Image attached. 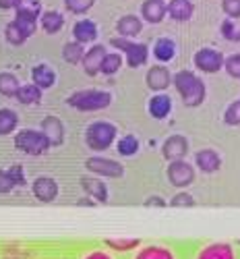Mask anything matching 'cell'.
<instances>
[{
	"label": "cell",
	"mask_w": 240,
	"mask_h": 259,
	"mask_svg": "<svg viewBox=\"0 0 240 259\" xmlns=\"http://www.w3.org/2000/svg\"><path fill=\"white\" fill-rule=\"evenodd\" d=\"M174 85H176L178 94L182 96L184 104L195 108L205 100V83L190 71H180L174 75Z\"/></svg>",
	"instance_id": "1"
},
{
	"label": "cell",
	"mask_w": 240,
	"mask_h": 259,
	"mask_svg": "<svg viewBox=\"0 0 240 259\" xmlns=\"http://www.w3.org/2000/svg\"><path fill=\"white\" fill-rule=\"evenodd\" d=\"M112 102V96L102 90H81L75 92L73 96L67 98V104L75 110L81 112H95V110H104Z\"/></svg>",
	"instance_id": "2"
},
{
	"label": "cell",
	"mask_w": 240,
	"mask_h": 259,
	"mask_svg": "<svg viewBox=\"0 0 240 259\" xmlns=\"http://www.w3.org/2000/svg\"><path fill=\"white\" fill-rule=\"evenodd\" d=\"M114 139H116V126L106 120L91 122L85 131V141L93 152H104V149H108L114 143Z\"/></svg>",
	"instance_id": "3"
},
{
	"label": "cell",
	"mask_w": 240,
	"mask_h": 259,
	"mask_svg": "<svg viewBox=\"0 0 240 259\" xmlns=\"http://www.w3.org/2000/svg\"><path fill=\"white\" fill-rule=\"evenodd\" d=\"M15 147L25 152L29 156H41L50 149L48 139L43 137L41 131H33V128H23L15 135Z\"/></svg>",
	"instance_id": "4"
},
{
	"label": "cell",
	"mask_w": 240,
	"mask_h": 259,
	"mask_svg": "<svg viewBox=\"0 0 240 259\" xmlns=\"http://www.w3.org/2000/svg\"><path fill=\"white\" fill-rule=\"evenodd\" d=\"M110 44H112L114 48H118L120 52H124L128 67L137 69V67H143V64L147 62L149 50H147L145 44H139V41H128L126 37H112Z\"/></svg>",
	"instance_id": "5"
},
{
	"label": "cell",
	"mask_w": 240,
	"mask_h": 259,
	"mask_svg": "<svg viewBox=\"0 0 240 259\" xmlns=\"http://www.w3.org/2000/svg\"><path fill=\"white\" fill-rule=\"evenodd\" d=\"M85 168L93 172V175H100V177H106V179H120L124 175V166L116 160H110V158H89L85 162Z\"/></svg>",
	"instance_id": "6"
},
{
	"label": "cell",
	"mask_w": 240,
	"mask_h": 259,
	"mask_svg": "<svg viewBox=\"0 0 240 259\" xmlns=\"http://www.w3.org/2000/svg\"><path fill=\"white\" fill-rule=\"evenodd\" d=\"M168 179H170V183L174 187H188L195 181V170L184 160L170 162V166H168Z\"/></svg>",
	"instance_id": "7"
},
{
	"label": "cell",
	"mask_w": 240,
	"mask_h": 259,
	"mask_svg": "<svg viewBox=\"0 0 240 259\" xmlns=\"http://www.w3.org/2000/svg\"><path fill=\"white\" fill-rule=\"evenodd\" d=\"M224 64V56L213 48H201L195 54V67L203 73H217Z\"/></svg>",
	"instance_id": "8"
},
{
	"label": "cell",
	"mask_w": 240,
	"mask_h": 259,
	"mask_svg": "<svg viewBox=\"0 0 240 259\" xmlns=\"http://www.w3.org/2000/svg\"><path fill=\"white\" fill-rule=\"evenodd\" d=\"M31 191H33V195L43 201V203H50L58 197V183L50 177H37L31 185Z\"/></svg>",
	"instance_id": "9"
},
{
	"label": "cell",
	"mask_w": 240,
	"mask_h": 259,
	"mask_svg": "<svg viewBox=\"0 0 240 259\" xmlns=\"http://www.w3.org/2000/svg\"><path fill=\"white\" fill-rule=\"evenodd\" d=\"M41 133H43V137L48 139L50 147L52 145H62V141H64L62 120L58 116H46V118L41 120Z\"/></svg>",
	"instance_id": "10"
},
{
	"label": "cell",
	"mask_w": 240,
	"mask_h": 259,
	"mask_svg": "<svg viewBox=\"0 0 240 259\" xmlns=\"http://www.w3.org/2000/svg\"><path fill=\"white\" fill-rule=\"evenodd\" d=\"M162 152H164V158L170 160V162H176V160H182L188 152V143L182 135H172L170 139H166L164 147H162Z\"/></svg>",
	"instance_id": "11"
},
{
	"label": "cell",
	"mask_w": 240,
	"mask_h": 259,
	"mask_svg": "<svg viewBox=\"0 0 240 259\" xmlns=\"http://www.w3.org/2000/svg\"><path fill=\"white\" fill-rule=\"evenodd\" d=\"M106 54H108V52H106V48H104L102 44L91 46L89 50L83 54V60H81V62H83V71L89 75V77L98 75V73H100V64H102V60H104Z\"/></svg>",
	"instance_id": "12"
},
{
	"label": "cell",
	"mask_w": 240,
	"mask_h": 259,
	"mask_svg": "<svg viewBox=\"0 0 240 259\" xmlns=\"http://www.w3.org/2000/svg\"><path fill=\"white\" fill-rule=\"evenodd\" d=\"M145 81H147V85L154 92H164L168 85L172 83V75H170V71L166 67H162V64H160V67H151L147 71Z\"/></svg>",
	"instance_id": "13"
},
{
	"label": "cell",
	"mask_w": 240,
	"mask_h": 259,
	"mask_svg": "<svg viewBox=\"0 0 240 259\" xmlns=\"http://www.w3.org/2000/svg\"><path fill=\"white\" fill-rule=\"evenodd\" d=\"M31 79H33L35 88L48 90L56 83V73L52 71V67H48V64H35L31 69Z\"/></svg>",
	"instance_id": "14"
},
{
	"label": "cell",
	"mask_w": 240,
	"mask_h": 259,
	"mask_svg": "<svg viewBox=\"0 0 240 259\" xmlns=\"http://www.w3.org/2000/svg\"><path fill=\"white\" fill-rule=\"evenodd\" d=\"M73 35H75V41H79V44H89V41H95L98 37V25L89 19H83L79 23H75Z\"/></svg>",
	"instance_id": "15"
},
{
	"label": "cell",
	"mask_w": 240,
	"mask_h": 259,
	"mask_svg": "<svg viewBox=\"0 0 240 259\" xmlns=\"http://www.w3.org/2000/svg\"><path fill=\"white\" fill-rule=\"evenodd\" d=\"M81 187L85 189L87 195L93 197L95 201H100V203H106V201H108V187H106L100 179L83 177V179H81Z\"/></svg>",
	"instance_id": "16"
},
{
	"label": "cell",
	"mask_w": 240,
	"mask_h": 259,
	"mask_svg": "<svg viewBox=\"0 0 240 259\" xmlns=\"http://www.w3.org/2000/svg\"><path fill=\"white\" fill-rule=\"evenodd\" d=\"M168 9L164 5V0H145L141 7V15L149 23H160V21L166 17Z\"/></svg>",
	"instance_id": "17"
},
{
	"label": "cell",
	"mask_w": 240,
	"mask_h": 259,
	"mask_svg": "<svg viewBox=\"0 0 240 259\" xmlns=\"http://www.w3.org/2000/svg\"><path fill=\"white\" fill-rule=\"evenodd\" d=\"M195 160H197V166L203 172H207V175H211V172H215L222 166V158L215 149H201V152H197V156H195Z\"/></svg>",
	"instance_id": "18"
},
{
	"label": "cell",
	"mask_w": 240,
	"mask_h": 259,
	"mask_svg": "<svg viewBox=\"0 0 240 259\" xmlns=\"http://www.w3.org/2000/svg\"><path fill=\"white\" fill-rule=\"evenodd\" d=\"M116 29L122 37H135L141 33L143 29V23H141V19L135 17V15H124L118 19V23H116Z\"/></svg>",
	"instance_id": "19"
},
{
	"label": "cell",
	"mask_w": 240,
	"mask_h": 259,
	"mask_svg": "<svg viewBox=\"0 0 240 259\" xmlns=\"http://www.w3.org/2000/svg\"><path fill=\"white\" fill-rule=\"evenodd\" d=\"M172 110V100L166 96V94H158L149 100V114L154 118H166Z\"/></svg>",
	"instance_id": "20"
},
{
	"label": "cell",
	"mask_w": 240,
	"mask_h": 259,
	"mask_svg": "<svg viewBox=\"0 0 240 259\" xmlns=\"http://www.w3.org/2000/svg\"><path fill=\"white\" fill-rule=\"evenodd\" d=\"M197 259H234V251L228 243H213L205 247Z\"/></svg>",
	"instance_id": "21"
},
{
	"label": "cell",
	"mask_w": 240,
	"mask_h": 259,
	"mask_svg": "<svg viewBox=\"0 0 240 259\" xmlns=\"http://www.w3.org/2000/svg\"><path fill=\"white\" fill-rule=\"evenodd\" d=\"M166 9H168L170 17L176 19V21H188L193 17V11H195L190 0H172Z\"/></svg>",
	"instance_id": "22"
},
{
	"label": "cell",
	"mask_w": 240,
	"mask_h": 259,
	"mask_svg": "<svg viewBox=\"0 0 240 259\" xmlns=\"http://www.w3.org/2000/svg\"><path fill=\"white\" fill-rule=\"evenodd\" d=\"M41 29L46 33H58L64 25V17L58 13V11H48L41 15Z\"/></svg>",
	"instance_id": "23"
},
{
	"label": "cell",
	"mask_w": 240,
	"mask_h": 259,
	"mask_svg": "<svg viewBox=\"0 0 240 259\" xmlns=\"http://www.w3.org/2000/svg\"><path fill=\"white\" fill-rule=\"evenodd\" d=\"M19 124V116L11 108H0V137L11 135Z\"/></svg>",
	"instance_id": "24"
},
{
	"label": "cell",
	"mask_w": 240,
	"mask_h": 259,
	"mask_svg": "<svg viewBox=\"0 0 240 259\" xmlns=\"http://www.w3.org/2000/svg\"><path fill=\"white\" fill-rule=\"evenodd\" d=\"M154 54L158 60L162 62H168L174 58V54H176V44L170 39V37H160L156 41V46H154Z\"/></svg>",
	"instance_id": "25"
},
{
	"label": "cell",
	"mask_w": 240,
	"mask_h": 259,
	"mask_svg": "<svg viewBox=\"0 0 240 259\" xmlns=\"http://www.w3.org/2000/svg\"><path fill=\"white\" fill-rule=\"evenodd\" d=\"M15 11H17V17H27L37 21L41 13V0H19Z\"/></svg>",
	"instance_id": "26"
},
{
	"label": "cell",
	"mask_w": 240,
	"mask_h": 259,
	"mask_svg": "<svg viewBox=\"0 0 240 259\" xmlns=\"http://www.w3.org/2000/svg\"><path fill=\"white\" fill-rule=\"evenodd\" d=\"M21 104H39L41 102V90L35 88L33 83H27V85H21L17 90V96H15Z\"/></svg>",
	"instance_id": "27"
},
{
	"label": "cell",
	"mask_w": 240,
	"mask_h": 259,
	"mask_svg": "<svg viewBox=\"0 0 240 259\" xmlns=\"http://www.w3.org/2000/svg\"><path fill=\"white\" fill-rule=\"evenodd\" d=\"M19 88H21V83L13 73H0V94L3 96L15 98Z\"/></svg>",
	"instance_id": "28"
},
{
	"label": "cell",
	"mask_w": 240,
	"mask_h": 259,
	"mask_svg": "<svg viewBox=\"0 0 240 259\" xmlns=\"http://www.w3.org/2000/svg\"><path fill=\"white\" fill-rule=\"evenodd\" d=\"M83 54H85V50H83V44H79V41H69V44H64V48H62V58L69 64L81 62Z\"/></svg>",
	"instance_id": "29"
},
{
	"label": "cell",
	"mask_w": 240,
	"mask_h": 259,
	"mask_svg": "<svg viewBox=\"0 0 240 259\" xmlns=\"http://www.w3.org/2000/svg\"><path fill=\"white\" fill-rule=\"evenodd\" d=\"M135 259H174V255L166 249V247H158V245H149L145 249H141L137 253Z\"/></svg>",
	"instance_id": "30"
},
{
	"label": "cell",
	"mask_w": 240,
	"mask_h": 259,
	"mask_svg": "<svg viewBox=\"0 0 240 259\" xmlns=\"http://www.w3.org/2000/svg\"><path fill=\"white\" fill-rule=\"evenodd\" d=\"M120 64H122V56L112 52V54H106L102 64H100V73L104 75H114L118 69H120Z\"/></svg>",
	"instance_id": "31"
},
{
	"label": "cell",
	"mask_w": 240,
	"mask_h": 259,
	"mask_svg": "<svg viewBox=\"0 0 240 259\" xmlns=\"http://www.w3.org/2000/svg\"><path fill=\"white\" fill-rule=\"evenodd\" d=\"M106 247H110L112 251H133L141 245L139 239H106Z\"/></svg>",
	"instance_id": "32"
},
{
	"label": "cell",
	"mask_w": 240,
	"mask_h": 259,
	"mask_svg": "<svg viewBox=\"0 0 240 259\" xmlns=\"http://www.w3.org/2000/svg\"><path fill=\"white\" fill-rule=\"evenodd\" d=\"M139 152V139L135 135H124L118 141V154L120 156H135Z\"/></svg>",
	"instance_id": "33"
},
{
	"label": "cell",
	"mask_w": 240,
	"mask_h": 259,
	"mask_svg": "<svg viewBox=\"0 0 240 259\" xmlns=\"http://www.w3.org/2000/svg\"><path fill=\"white\" fill-rule=\"evenodd\" d=\"M5 35H7V41H9V44H13V46H21V44H25V39H27L23 33H21V29L15 25V21H11V23L7 25Z\"/></svg>",
	"instance_id": "34"
},
{
	"label": "cell",
	"mask_w": 240,
	"mask_h": 259,
	"mask_svg": "<svg viewBox=\"0 0 240 259\" xmlns=\"http://www.w3.org/2000/svg\"><path fill=\"white\" fill-rule=\"evenodd\" d=\"M15 25L21 29V33H23L25 37H29L37 29V21L35 19H27V17H15Z\"/></svg>",
	"instance_id": "35"
},
{
	"label": "cell",
	"mask_w": 240,
	"mask_h": 259,
	"mask_svg": "<svg viewBox=\"0 0 240 259\" xmlns=\"http://www.w3.org/2000/svg\"><path fill=\"white\" fill-rule=\"evenodd\" d=\"M93 3H95V0H64L67 9H69L71 13H75V15H83V13H87V11L93 7Z\"/></svg>",
	"instance_id": "36"
},
{
	"label": "cell",
	"mask_w": 240,
	"mask_h": 259,
	"mask_svg": "<svg viewBox=\"0 0 240 259\" xmlns=\"http://www.w3.org/2000/svg\"><path fill=\"white\" fill-rule=\"evenodd\" d=\"M224 120H226V124H240V100L232 102V104L226 108Z\"/></svg>",
	"instance_id": "37"
},
{
	"label": "cell",
	"mask_w": 240,
	"mask_h": 259,
	"mask_svg": "<svg viewBox=\"0 0 240 259\" xmlns=\"http://www.w3.org/2000/svg\"><path fill=\"white\" fill-rule=\"evenodd\" d=\"M222 35L230 41H240V27L234 21H224L222 23Z\"/></svg>",
	"instance_id": "38"
},
{
	"label": "cell",
	"mask_w": 240,
	"mask_h": 259,
	"mask_svg": "<svg viewBox=\"0 0 240 259\" xmlns=\"http://www.w3.org/2000/svg\"><path fill=\"white\" fill-rule=\"evenodd\" d=\"M224 67H226V71H228L230 77L240 79V54H232V56H228V58L224 60Z\"/></svg>",
	"instance_id": "39"
},
{
	"label": "cell",
	"mask_w": 240,
	"mask_h": 259,
	"mask_svg": "<svg viewBox=\"0 0 240 259\" xmlns=\"http://www.w3.org/2000/svg\"><path fill=\"white\" fill-rule=\"evenodd\" d=\"M15 189V183L9 175V170H0V195H7Z\"/></svg>",
	"instance_id": "40"
},
{
	"label": "cell",
	"mask_w": 240,
	"mask_h": 259,
	"mask_svg": "<svg viewBox=\"0 0 240 259\" xmlns=\"http://www.w3.org/2000/svg\"><path fill=\"white\" fill-rule=\"evenodd\" d=\"M9 175H11L13 183H15V187L25 185V172H23V166H19V164L11 166V168H9Z\"/></svg>",
	"instance_id": "41"
},
{
	"label": "cell",
	"mask_w": 240,
	"mask_h": 259,
	"mask_svg": "<svg viewBox=\"0 0 240 259\" xmlns=\"http://www.w3.org/2000/svg\"><path fill=\"white\" fill-rule=\"evenodd\" d=\"M193 203L195 201H193V197L188 195V193H178V195H174L172 201H170L172 207H190Z\"/></svg>",
	"instance_id": "42"
},
{
	"label": "cell",
	"mask_w": 240,
	"mask_h": 259,
	"mask_svg": "<svg viewBox=\"0 0 240 259\" xmlns=\"http://www.w3.org/2000/svg\"><path fill=\"white\" fill-rule=\"evenodd\" d=\"M224 13L232 19H238L240 17V0H224Z\"/></svg>",
	"instance_id": "43"
},
{
	"label": "cell",
	"mask_w": 240,
	"mask_h": 259,
	"mask_svg": "<svg viewBox=\"0 0 240 259\" xmlns=\"http://www.w3.org/2000/svg\"><path fill=\"white\" fill-rule=\"evenodd\" d=\"M145 205H147V207H151V205H156V207H166V201H164L162 197H156V195H154V197H147V199H145Z\"/></svg>",
	"instance_id": "44"
},
{
	"label": "cell",
	"mask_w": 240,
	"mask_h": 259,
	"mask_svg": "<svg viewBox=\"0 0 240 259\" xmlns=\"http://www.w3.org/2000/svg\"><path fill=\"white\" fill-rule=\"evenodd\" d=\"M85 259H112V257L108 255L106 251H93V253H89V255H87Z\"/></svg>",
	"instance_id": "45"
},
{
	"label": "cell",
	"mask_w": 240,
	"mask_h": 259,
	"mask_svg": "<svg viewBox=\"0 0 240 259\" xmlns=\"http://www.w3.org/2000/svg\"><path fill=\"white\" fill-rule=\"evenodd\" d=\"M17 3H19V0H0V9H5V11L15 9V7H17Z\"/></svg>",
	"instance_id": "46"
},
{
	"label": "cell",
	"mask_w": 240,
	"mask_h": 259,
	"mask_svg": "<svg viewBox=\"0 0 240 259\" xmlns=\"http://www.w3.org/2000/svg\"><path fill=\"white\" fill-rule=\"evenodd\" d=\"M77 205H89V207H93V205H95V201H91V197H83V199H79V201H77Z\"/></svg>",
	"instance_id": "47"
}]
</instances>
